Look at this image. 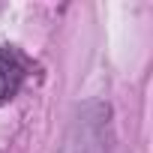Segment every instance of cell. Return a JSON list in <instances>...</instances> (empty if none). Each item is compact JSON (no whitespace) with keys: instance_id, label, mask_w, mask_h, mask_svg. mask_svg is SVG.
<instances>
[{"instance_id":"6da1fadb","label":"cell","mask_w":153,"mask_h":153,"mask_svg":"<svg viewBox=\"0 0 153 153\" xmlns=\"http://www.w3.org/2000/svg\"><path fill=\"white\" fill-rule=\"evenodd\" d=\"M27 66L15 48H0V102H9L24 84Z\"/></svg>"}]
</instances>
